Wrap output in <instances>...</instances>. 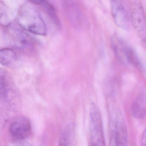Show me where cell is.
<instances>
[{
    "label": "cell",
    "instance_id": "7",
    "mask_svg": "<svg viewBox=\"0 0 146 146\" xmlns=\"http://www.w3.org/2000/svg\"><path fill=\"white\" fill-rule=\"evenodd\" d=\"M132 115L137 119H142L146 115V87L143 88L132 104Z\"/></svg>",
    "mask_w": 146,
    "mask_h": 146
},
{
    "label": "cell",
    "instance_id": "12",
    "mask_svg": "<svg viewBox=\"0 0 146 146\" xmlns=\"http://www.w3.org/2000/svg\"><path fill=\"white\" fill-rule=\"evenodd\" d=\"M73 133L71 127L66 128L60 137L58 146H71Z\"/></svg>",
    "mask_w": 146,
    "mask_h": 146
},
{
    "label": "cell",
    "instance_id": "8",
    "mask_svg": "<svg viewBox=\"0 0 146 146\" xmlns=\"http://www.w3.org/2000/svg\"><path fill=\"white\" fill-rule=\"evenodd\" d=\"M111 44L112 48L118 60L123 64H126V53L127 44L124 40L116 35L111 38Z\"/></svg>",
    "mask_w": 146,
    "mask_h": 146
},
{
    "label": "cell",
    "instance_id": "10",
    "mask_svg": "<svg viewBox=\"0 0 146 146\" xmlns=\"http://www.w3.org/2000/svg\"><path fill=\"white\" fill-rule=\"evenodd\" d=\"M15 13L4 3H1V25L7 27L9 26L15 20Z\"/></svg>",
    "mask_w": 146,
    "mask_h": 146
},
{
    "label": "cell",
    "instance_id": "5",
    "mask_svg": "<svg viewBox=\"0 0 146 146\" xmlns=\"http://www.w3.org/2000/svg\"><path fill=\"white\" fill-rule=\"evenodd\" d=\"M31 130L30 121L24 117L14 119L9 126V133L16 141L26 140L31 135Z\"/></svg>",
    "mask_w": 146,
    "mask_h": 146
},
{
    "label": "cell",
    "instance_id": "18",
    "mask_svg": "<svg viewBox=\"0 0 146 146\" xmlns=\"http://www.w3.org/2000/svg\"><path fill=\"white\" fill-rule=\"evenodd\" d=\"M39 146H45V145H41Z\"/></svg>",
    "mask_w": 146,
    "mask_h": 146
},
{
    "label": "cell",
    "instance_id": "14",
    "mask_svg": "<svg viewBox=\"0 0 146 146\" xmlns=\"http://www.w3.org/2000/svg\"><path fill=\"white\" fill-rule=\"evenodd\" d=\"M16 146H32L26 140L16 141Z\"/></svg>",
    "mask_w": 146,
    "mask_h": 146
},
{
    "label": "cell",
    "instance_id": "11",
    "mask_svg": "<svg viewBox=\"0 0 146 146\" xmlns=\"http://www.w3.org/2000/svg\"><path fill=\"white\" fill-rule=\"evenodd\" d=\"M17 59V54L14 50L9 48L2 49L0 50V62L3 66H9Z\"/></svg>",
    "mask_w": 146,
    "mask_h": 146
},
{
    "label": "cell",
    "instance_id": "9",
    "mask_svg": "<svg viewBox=\"0 0 146 146\" xmlns=\"http://www.w3.org/2000/svg\"><path fill=\"white\" fill-rule=\"evenodd\" d=\"M9 38L14 45L18 48H25L29 44L30 38L25 33L19 29H11L9 33Z\"/></svg>",
    "mask_w": 146,
    "mask_h": 146
},
{
    "label": "cell",
    "instance_id": "3",
    "mask_svg": "<svg viewBox=\"0 0 146 146\" xmlns=\"http://www.w3.org/2000/svg\"><path fill=\"white\" fill-rule=\"evenodd\" d=\"M90 115L91 144L97 146H105L101 113L98 107L93 103L91 104Z\"/></svg>",
    "mask_w": 146,
    "mask_h": 146
},
{
    "label": "cell",
    "instance_id": "1",
    "mask_svg": "<svg viewBox=\"0 0 146 146\" xmlns=\"http://www.w3.org/2000/svg\"><path fill=\"white\" fill-rule=\"evenodd\" d=\"M18 21L20 27L27 31L39 36L47 35V27L42 16L29 4H24L21 7Z\"/></svg>",
    "mask_w": 146,
    "mask_h": 146
},
{
    "label": "cell",
    "instance_id": "15",
    "mask_svg": "<svg viewBox=\"0 0 146 146\" xmlns=\"http://www.w3.org/2000/svg\"><path fill=\"white\" fill-rule=\"evenodd\" d=\"M141 146H146V127L142 133L141 140Z\"/></svg>",
    "mask_w": 146,
    "mask_h": 146
},
{
    "label": "cell",
    "instance_id": "2",
    "mask_svg": "<svg viewBox=\"0 0 146 146\" xmlns=\"http://www.w3.org/2000/svg\"><path fill=\"white\" fill-rule=\"evenodd\" d=\"M110 130L112 146L127 145L128 135L127 124L121 112L118 109L111 113Z\"/></svg>",
    "mask_w": 146,
    "mask_h": 146
},
{
    "label": "cell",
    "instance_id": "6",
    "mask_svg": "<svg viewBox=\"0 0 146 146\" xmlns=\"http://www.w3.org/2000/svg\"><path fill=\"white\" fill-rule=\"evenodd\" d=\"M111 13L115 24L124 30H127L129 22L127 13L123 0H110Z\"/></svg>",
    "mask_w": 146,
    "mask_h": 146
},
{
    "label": "cell",
    "instance_id": "4",
    "mask_svg": "<svg viewBox=\"0 0 146 146\" xmlns=\"http://www.w3.org/2000/svg\"><path fill=\"white\" fill-rule=\"evenodd\" d=\"M131 21L134 28L142 40H146V20L139 0H128Z\"/></svg>",
    "mask_w": 146,
    "mask_h": 146
},
{
    "label": "cell",
    "instance_id": "13",
    "mask_svg": "<svg viewBox=\"0 0 146 146\" xmlns=\"http://www.w3.org/2000/svg\"><path fill=\"white\" fill-rule=\"evenodd\" d=\"M44 3L45 4V7H46V10L48 11V13L50 15L51 17H52L55 22L57 23L58 20H57L56 15L55 13L54 8L50 4L48 3H49L45 1Z\"/></svg>",
    "mask_w": 146,
    "mask_h": 146
},
{
    "label": "cell",
    "instance_id": "17",
    "mask_svg": "<svg viewBox=\"0 0 146 146\" xmlns=\"http://www.w3.org/2000/svg\"><path fill=\"white\" fill-rule=\"evenodd\" d=\"M116 146H127V145H119Z\"/></svg>",
    "mask_w": 146,
    "mask_h": 146
},
{
    "label": "cell",
    "instance_id": "16",
    "mask_svg": "<svg viewBox=\"0 0 146 146\" xmlns=\"http://www.w3.org/2000/svg\"><path fill=\"white\" fill-rule=\"evenodd\" d=\"M29 1L33 3L37 4H42L45 1V0H29Z\"/></svg>",
    "mask_w": 146,
    "mask_h": 146
}]
</instances>
